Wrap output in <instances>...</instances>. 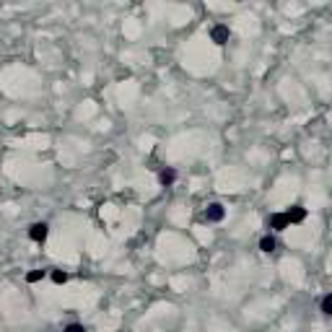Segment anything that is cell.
Listing matches in <instances>:
<instances>
[{
    "mask_svg": "<svg viewBox=\"0 0 332 332\" xmlns=\"http://www.w3.org/2000/svg\"><path fill=\"white\" fill-rule=\"evenodd\" d=\"M285 218H288V223H301V221L306 218V210L301 205H293L291 210H285Z\"/></svg>",
    "mask_w": 332,
    "mask_h": 332,
    "instance_id": "4",
    "label": "cell"
},
{
    "mask_svg": "<svg viewBox=\"0 0 332 332\" xmlns=\"http://www.w3.org/2000/svg\"><path fill=\"white\" fill-rule=\"evenodd\" d=\"M260 249H262L265 254L275 252V239H273V236H262V239H260Z\"/></svg>",
    "mask_w": 332,
    "mask_h": 332,
    "instance_id": "7",
    "label": "cell"
},
{
    "mask_svg": "<svg viewBox=\"0 0 332 332\" xmlns=\"http://www.w3.org/2000/svg\"><path fill=\"white\" fill-rule=\"evenodd\" d=\"M47 234H50V226L47 223H31L29 226V239H31V242H36V244H42L44 239H47Z\"/></svg>",
    "mask_w": 332,
    "mask_h": 332,
    "instance_id": "1",
    "label": "cell"
},
{
    "mask_svg": "<svg viewBox=\"0 0 332 332\" xmlns=\"http://www.w3.org/2000/svg\"><path fill=\"white\" fill-rule=\"evenodd\" d=\"M322 314H332V296H325V299H322Z\"/></svg>",
    "mask_w": 332,
    "mask_h": 332,
    "instance_id": "10",
    "label": "cell"
},
{
    "mask_svg": "<svg viewBox=\"0 0 332 332\" xmlns=\"http://www.w3.org/2000/svg\"><path fill=\"white\" fill-rule=\"evenodd\" d=\"M228 36H231V31H228V26H223V24L213 26V31H210V39H213L216 44H226Z\"/></svg>",
    "mask_w": 332,
    "mask_h": 332,
    "instance_id": "2",
    "label": "cell"
},
{
    "mask_svg": "<svg viewBox=\"0 0 332 332\" xmlns=\"http://www.w3.org/2000/svg\"><path fill=\"white\" fill-rule=\"evenodd\" d=\"M65 332H86V327H83V325H68Z\"/></svg>",
    "mask_w": 332,
    "mask_h": 332,
    "instance_id": "11",
    "label": "cell"
},
{
    "mask_svg": "<svg viewBox=\"0 0 332 332\" xmlns=\"http://www.w3.org/2000/svg\"><path fill=\"white\" fill-rule=\"evenodd\" d=\"M44 278V270H31L29 275H26V283H39Z\"/></svg>",
    "mask_w": 332,
    "mask_h": 332,
    "instance_id": "8",
    "label": "cell"
},
{
    "mask_svg": "<svg viewBox=\"0 0 332 332\" xmlns=\"http://www.w3.org/2000/svg\"><path fill=\"white\" fill-rule=\"evenodd\" d=\"M159 179H161L164 187H171L174 179H177V171H174V169H164V171L159 174Z\"/></svg>",
    "mask_w": 332,
    "mask_h": 332,
    "instance_id": "6",
    "label": "cell"
},
{
    "mask_svg": "<svg viewBox=\"0 0 332 332\" xmlns=\"http://www.w3.org/2000/svg\"><path fill=\"white\" fill-rule=\"evenodd\" d=\"M52 280L62 285V283H68V273H62V270H52Z\"/></svg>",
    "mask_w": 332,
    "mask_h": 332,
    "instance_id": "9",
    "label": "cell"
},
{
    "mask_svg": "<svg viewBox=\"0 0 332 332\" xmlns=\"http://www.w3.org/2000/svg\"><path fill=\"white\" fill-rule=\"evenodd\" d=\"M291 223H288V218H285V213H275L273 218H270V228L273 231H285Z\"/></svg>",
    "mask_w": 332,
    "mask_h": 332,
    "instance_id": "5",
    "label": "cell"
},
{
    "mask_svg": "<svg viewBox=\"0 0 332 332\" xmlns=\"http://www.w3.org/2000/svg\"><path fill=\"white\" fill-rule=\"evenodd\" d=\"M223 205L221 202H213V205H208V210H205V221H210V223H216V221H221L223 218Z\"/></svg>",
    "mask_w": 332,
    "mask_h": 332,
    "instance_id": "3",
    "label": "cell"
}]
</instances>
